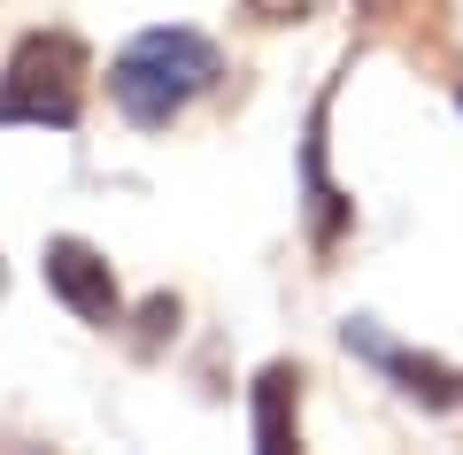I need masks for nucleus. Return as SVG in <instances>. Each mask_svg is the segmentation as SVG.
I'll list each match as a JSON object with an SVG mask.
<instances>
[{"instance_id":"nucleus-5","label":"nucleus","mask_w":463,"mask_h":455,"mask_svg":"<svg viewBox=\"0 0 463 455\" xmlns=\"http://www.w3.org/2000/svg\"><path fill=\"white\" fill-rule=\"evenodd\" d=\"M255 448L263 455L301 448V371L294 363H270V371L255 378Z\"/></svg>"},{"instance_id":"nucleus-1","label":"nucleus","mask_w":463,"mask_h":455,"mask_svg":"<svg viewBox=\"0 0 463 455\" xmlns=\"http://www.w3.org/2000/svg\"><path fill=\"white\" fill-rule=\"evenodd\" d=\"M216 78H224L216 39L185 32V24H155V32H139L132 47L109 62V93L139 131H170Z\"/></svg>"},{"instance_id":"nucleus-2","label":"nucleus","mask_w":463,"mask_h":455,"mask_svg":"<svg viewBox=\"0 0 463 455\" xmlns=\"http://www.w3.org/2000/svg\"><path fill=\"white\" fill-rule=\"evenodd\" d=\"M85 39L70 32H24L8 70H0V124L70 131L85 116Z\"/></svg>"},{"instance_id":"nucleus-3","label":"nucleus","mask_w":463,"mask_h":455,"mask_svg":"<svg viewBox=\"0 0 463 455\" xmlns=\"http://www.w3.org/2000/svg\"><path fill=\"white\" fill-rule=\"evenodd\" d=\"M47 286H54V301H62L78 325H116L124 317V286H116V270H109V255L100 247H85V240H47Z\"/></svg>"},{"instance_id":"nucleus-6","label":"nucleus","mask_w":463,"mask_h":455,"mask_svg":"<svg viewBox=\"0 0 463 455\" xmlns=\"http://www.w3.org/2000/svg\"><path fill=\"white\" fill-rule=\"evenodd\" d=\"M309 8H317V0H248V16H255V24H301Z\"/></svg>"},{"instance_id":"nucleus-4","label":"nucleus","mask_w":463,"mask_h":455,"mask_svg":"<svg viewBox=\"0 0 463 455\" xmlns=\"http://www.w3.org/2000/svg\"><path fill=\"white\" fill-rule=\"evenodd\" d=\"M347 347H364V355L379 363V371H394V378H402V393H410V402H425V409H456L463 378L448 371V363H432V355H410V347L379 340V332H371L364 317H355V325H347Z\"/></svg>"},{"instance_id":"nucleus-7","label":"nucleus","mask_w":463,"mask_h":455,"mask_svg":"<svg viewBox=\"0 0 463 455\" xmlns=\"http://www.w3.org/2000/svg\"><path fill=\"white\" fill-rule=\"evenodd\" d=\"M355 16H364V24H386V16H402V0H355Z\"/></svg>"},{"instance_id":"nucleus-8","label":"nucleus","mask_w":463,"mask_h":455,"mask_svg":"<svg viewBox=\"0 0 463 455\" xmlns=\"http://www.w3.org/2000/svg\"><path fill=\"white\" fill-rule=\"evenodd\" d=\"M456 100H463V93H456Z\"/></svg>"}]
</instances>
